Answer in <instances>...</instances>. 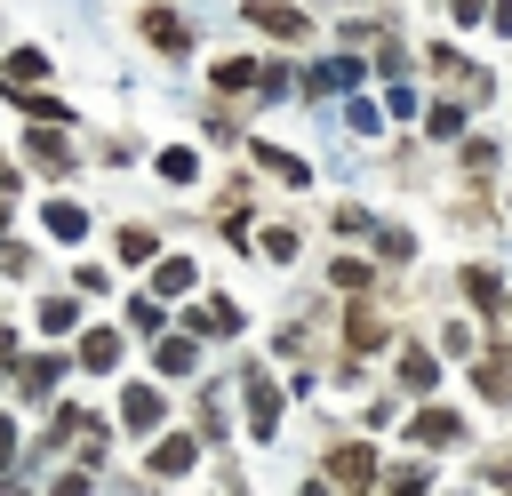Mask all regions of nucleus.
Segmentation results:
<instances>
[{
  "label": "nucleus",
  "mask_w": 512,
  "mask_h": 496,
  "mask_svg": "<svg viewBox=\"0 0 512 496\" xmlns=\"http://www.w3.org/2000/svg\"><path fill=\"white\" fill-rule=\"evenodd\" d=\"M248 16H256L264 32H280V40H296V32H304V16H296L288 0H248Z\"/></svg>",
  "instance_id": "obj_1"
},
{
  "label": "nucleus",
  "mask_w": 512,
  "mask_h": 496,
  "mask_svg": "<svg viewBox=\"0 0 512 496\" xmlns=\"http://www.w3.org/2000/svg\"><path fill=\"white\" fill-rule=\"evenodd\" d=\"M416 440H424V448H448V440H464V424H456L448 408H424V416H416Z\"/></svg>",
  "instance_id": "obj_2"
},
{
  "label": "nucleus",
  "mask_w": 512,
  "mask_h": 496,
  "mask_svg": "<svg viewBox=\"0 0 512 496\" xmlns=\"http://www.w3.org/2000/svg\"><path fill=\"white\" fill-rule=\"evenodd\" d=\"M256 160H264L280 184H304V160H296V152H280V144H256Z\"/></svg>",
  "instance_id": "obj_3"
},
{
  "label": "nucleus",
  "mask_w": 512,
  "mask_h": 496,
  "mask_svg": "<svg viewBox=\"0 0 512 496\" xmlns=\"http://www.w3.org/2000/svg\"><path fill=\"white\" fill-rule=\"evenodd\" d=\"M432 376H440L432 352H400V384H408V392H432Z\"/></svg>",
  "instance_id": "obj_4"
},
{
  "label": "nucleus",
  "mask_w": 512,
  "mask_h": 496,
  "mask_svg": "<svg viewBox=\"0 0 512 496\" xmlns=\"http://www.w3.org/2000/svg\"><path fill=\"white\" fill-rule=\"evenodd\" d=\"M144 32H152V40H160V48H184V24H176V16H168V8H144Z\"/></svg>",
  "instance_id": "obj_5"
},
{
  "label": "nucleus",
  "mask_w": 512,
  "mask_h": 496,
  "mask_svg": "<svg viewBox=\"0 0 512 496\" xmlns=\"http://www.w3.org/2000/svg\"><path fill=\"white\" fill-rule=\"evenodd\" d=\"M328 472H336V480H368L376 464H368V448H336V464H328Z\"/></svg>",
  "instance_id": "obj_6"
},
{
  "label": "nucleus",
  "mask_w": 512,
  "mask_h": 496,
  "mask_svg": "<svg viewBox=\"0 0 512 496\" xmlns=\"http://www.w3.org/2000/svg\"><path fill=\"white\" fill-rule=\"evenodd\" d=\"M80 224H88V216H80V208H64V200H56V208H48V232H56V240H72V232H80Z\"/></svg>",
  "instance_id": "obj_7"
},
{
  "label": "nucleus",
  "mask_w": 512,
  "mask_h": 496,
  "mask_svg": "<svg viewBox=\"0 0 512 496\" xmlns=\"http://www.w3.org/2000/svg\"><path fill=\"white\" fill-rule=\"evenodd\" d=\"M80 352H88V368H112V360H120V336H88Z\"/></svg>",
  "instance_id": "obj_8"
},
{
  "label": "nucleus",
  "mask_w": 512,
  "mask_h": 496,
  "mask_svg": "<svg viewBox=\"0 0 512 496\" xmlns=\"http://www.w3.org/2000/svg\"><path fill=\"white\" fill-rule=\"evenodd\" d=\"M160 176L168 184H192V152H160Z\"/></svg>",
  "instance_id": "obj_9"
},
{
  "label": "nucleus",
  "mask_w": 512,
  "mask_h": 496,
  "mask_svg": "<svg viewBox=\"0 0 512 496\" xmlns=\"http://www.w3.org/2000/svg\"><path fill=\"white\" fill-rule=\"evenodd\" d=\"M152 416H160V400H152V392L136 384V392H128V424H152Z\"/></svg>",
  "instance_id": "obj_10"
},
{
  "label": "nucleus",
  "mask_w": 512,
  "mask_h": 496,
  "mask_svg": "<svg viewBox=\"0 0 512 496\" xmlns=\"http://www.w3.org/2000/svg\"><path fill=\"white\" fill-rule=\"evenodd\" d=\"M152 464H160V472H184V464H192V440H168V448H160Z\"/></svg>",
  "instance_id": "obj_11"
},
{
  "label": "nucleus",
  "mask_w": 512,
  "mask_h": 496,
  "mask_svg": "<svg viewBox=\"0 0 512 496\" xmlns=\"http://www.w3.org/2000/svg\"><path fill=\"white\" fill-rule=\"evenodd\" d=\"M448 8H456V16H464V24H472V16H480V8H488V0H448Z\"/></svg>",
  "instance_id": "obj_12"
},
{
  "label": "nucleus",
  "mask_w": 512,
  "mask_h": 496,
  "mask_svg": "<svg viewBox=\"0 0 512 496\" xmlns=\"http://www.w3.org/2000/svg\"><path fill=\"white\" fill-rule=\"evenodd\" d=\"M8 184H16V176H8V160H0V192H8Z\"/></svg>",
  "instance_id": "obj_13"
}]
</instances>
